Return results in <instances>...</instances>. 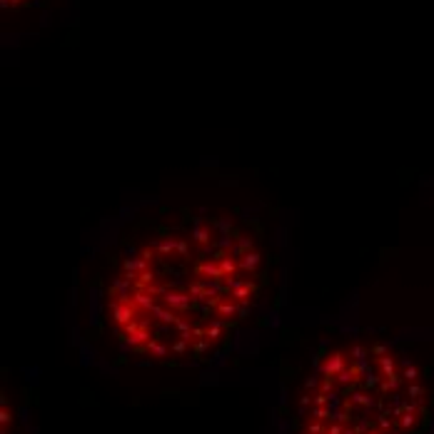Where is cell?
Segmentation results:
<instances>
[{
	"mask_svg": "<svg viewBox=\"0 0 434 434\" xmlns=\"http://www.w3.org/2000/svg\"><path fill=\"white\" fill-rule=\"evenodd\" d=\"M255 240L220 217L160 230L132 250L105 292V317L135 354L187 365L220 350L262 289Z\"/></svg>",
	"mask_w": 434,
	"mask_h": 434,
	"instance_id": "cell-1",
	"label": "cell"
},
{
	"mask_svg": "<svg viewBox=\"0 0 434 434\" xmlns=\"http://www.w3.org/2000/svg\"><path fill=\"white\" fill-rule=\"evenodd\" d=\"M422 407L424 387L402 354L382 345H347L315 370L300 434H409Z\"/></svg>",
	"mask_w": 434,
	"mask_h": 434,
	"instance_id": "cell-2",
	"label": "cell"
}]
</instances>
